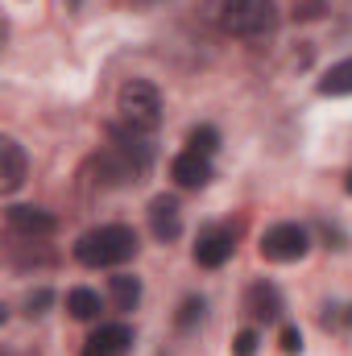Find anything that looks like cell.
<instances>
[{
	"instance_id": "1",
	"label": "cell",
	"mask_w": 352,
	"mask_h": 356,
	"mask_svg": "<svg viewBox=\"0 0 352 356\" xmlns=\"http://www.w3.org/2000/svg\"><path fill=\"white\" fill-rule=\"evenodd\" d=\"M137 232L125 228V224H104V228H91L75 241V261H83L91 269L104 266H125L137 257Z\"/></svg>"
},
{
	"instance_id": "2",
	"label": "cell",
	"mask_w": 352,
	"mask_h": 356,
	"mask_svg": "<svg viewBox=\"0 0 352 356\" xmlns=\"http://www.w3.org/2000/svg\"><path fill=\"white\" fill-rule=\"evenodd\" d=\"M116 112L129 129L137 133H154L162 124V91L154 88L150 79H129L125 88L116 91Z\"/></svg>"
},
{
	"instance_id": "3",
	"label": "cell",
	"mask_w": 352,
	"mask_h": 356,
	"mask_svg": "<svg viewBox=\"0 0 352 356\" xmlns=\"http://www.w3.org/2000/svg\"><path fill=\"white\" fill-rule=\"evenodd\" d=\"M220 25H224V33L253 42V38H265L278 25V8H273V0H224L220 4Z\"/></svg>"
},
{
	"instance_id": "4",
	"label": "cell",
	"mask_w": 352,
	"mask_h": 356,
	"mask_svg": "<svg viewBox=\"0 0 352 356\" xmlns=\"http://www.w3.org/2000/svg\"><path fill=\"white\" fill-rule=\"evenodd\" d=\"M307 249H311V236H307V228H298V224H273L262 236V257L265 261H278V266L298 261Z\"/></svg>"
},
{
	"instance_id": "5",
	"label": "cell",
	"mask_w": 352,
	"mask_h": 356,
	"mask_svg": "<svg viewBox=\"0 0 352 356\" xmlns=\"http://www.w3.org/2000/svg\"><path fill=\"white\" fill-rule=\"evenodd\" d=\"M129 348H133V332L125 323H104L99 332L88 336L83 356H129Z\"/></svg>"
},
{
	"instance_id": "6",
	"label": "cell",
	"mask_w": 352,
	"mask_h": 356,
	"mask_svg": "<svg viewBox=\"0 0 352 356\" xmlns=\"http://www.w3.org/2000/svg\"><path fill=\"white\" fill-rule=\"evenodd\" d=\"M232 232L228 228H207L203 236H199V245H195V266L203 269H220L228 257H232Z\"/></svg>"
},
{
	"instance_id": "7",
	"label": "cell",
	"mask_w": 352,
	"mask_h": 356,
	"mask_svg": "<svg viewBox=\"0 0 352 356\" xmlns=\"http://www.w3.org/2000/svg\"><path fill=\"white\" fill-rule=\"evenodd\" d=\"M245 311H249L257 323L278 319V315H282V294H278V286H273V282H253V286L245 290Z\"/></svg>"
},
{
	"instance_id": "8",
	"label": "cell",
	"mask_w": 352,
	"mask_h": 356,
	"mask_svg": "<svg viewBox=\"0 0 352 356\" xmlns=\"http://www.w3.org/2000/svg\"><path fill=\"white\" fill-rule=\"evenodd\" d=\"M25 170H29L25 149H21L13 137H4V141H0V191H4V195H13V191L25 182Z\"/></svg>"
},
{
	"instance_id": "9",
	"label": "cell",
	"mask_w": 352,
	"mask_h": 356,
	"mask_svg": "<svg viewBox=\"0 0 352 356\" xmlns=\"http://www.w3.org/2000/svg\"><path fill=\"white\" fill-rule=\"evenodd\" d=\"M150 228H154L158 241H175L178 232H182V216H178L175 195H158V199L150 203Z\"/></svg>"
},
{
	"instance_id": "10",
	"label": "cell",
	"mask_w": 352,
	"mask_h": 356,
	"mask_svg": "<svg viewBox=\"0 0 352 356\" xmlns=\"http://www.w3.org/2000/svg\"><path fill=\"white\" fill-rule=\"evenodd\" d=\"M170 178H175L178 186H203V182H211V162H207V154L182 149L175 162H170Z\"/></svg>"
},
{
	"instance_id": "11",
	"label": "cell",
	"mask_w": 352,
	"mask_h": 356,
	"mask_svg": "<svg viewBox=\"0 0 352 356\" xmlns=\"http://www.w3.org/2000/svg\"><path fill=\"white\" fill-rule=\"evenodd\" d=\"M8 228L21 232V236H50V232H54V216L42 211V207L17 203V207H8Z\"/></svg>"
},
{
	"instance_id": "12",
	"label": "cell",
	"mask_w": 352,
	"mask_h": 356,
	"mask_svg": "<svg viewBox=\"0 0 352 356\" xmlns=\"http://www.w3.org/2000/svg\"><path fill=\"white\" fill-rule=\"evenodd\" d=\"M108 294H112L116 311H133V307L141 302V282H137L133 273H116V277L108 282Z\"/></svg>"
},
{
	"instance_id": "13",
	"label": "cell",
	"mask_w": 352,
	"mask_h": 356,
	"mask_svg": "<svg viewBox=\"0 0 352 356\" xmlns=\"http://www.w3.org/2000/svg\"><path fill=\"white\" fill-rule=\"evenodd\" d=\"M315 91H319V95H352V58L336 63V67H328Z\"/></svg>"
},
{
	"instance_id": "14",
	"label": "cell",
	"mask_w": 352,
	"mask_h": 356,
	"mask_svg": "<svg viewBox=\"0 0 352 356\" xmlns=\"http://www.w3.org/2000/svg\"><path fill=\"white\" fill-rule=\"evenodd\" d=\"M67 311H71L75 319H83V323H88V319L99 315V294L88 290V286H75V290L67 294Z\"/></svg>"
},
{
	"instance_id": "15",
	"label": "cell",
	"mask_w": 352,
	"mask_h": 356,
	"mask_svg": "<svg viewBox=\"0 0 352 356\" xmlns=\"http://www.w3.org/2000/svg\"><path fill=\"white\" fill-rule=\"evenodd\" d=\"M216 145H220V133L211 129V124H199V129H191V137H186V149H195V154H216Z\"/></svg>"
},
{
	"instance_id": "16",
	"label": "cell",
	"mask_w": 352,
	"mask_h": 356,
	"mask_svg": "<svg viewBox=\"0 0 352 356\" xmlns=\"http://www.w3.org/2000/svg\"><path fill=\"white\" fill-rule=\"evenodd\" d=\"M203 319V298H182V307H178V315H175V323L186 332V327H195Z\"/></svg>"
},
{
	"instance_id": "17",
	"label": "cell",
	"mask_w": 352,
	"mask_h": 356,
	"mask_svg": "<svg viewBox=\"0 0 352 356\" xmlns=\"http://www.w3.org/2000/svg\"><path fill=\"white\" fill-rule=\"evenodd\" d=\"M253 353H257V332H253V327L237 332V340H232V356H253Z\"/></svg>"
},
{
	"instance_id": "18",
	"label": "cell",
	"mask_w": 352,
	"mask_h": 356,
	"mask_svg": "<svg viewBox=\"0 0 352 356\" xmlns=\"http://www.w3.org/2000/svg\"><path fill=\"white\" fill-rule=\"evenodd\" d=\"M282 353H286V356L303 353V336H298V327H290V323L282 327Z\"/></svg>"
},
{
	"instance_id": "19",
	"label": "cell",
	"mask_w": 352,
	"mask_h": 356,
	"mask_svg": "<svg viewBox=\"0 0 352 356\" xmlns=\"http://www.w3.org/2000/svg\"><path fill=\"white\" fill-rule=\"evenodd\" d=\"M50 298H54L50 290H33V294L25 298V315H42V311L50 307Z\"/></svg>"
},
{
	"instance_id": "20",
	"label": "cell",
	"mask_w": 352,
	"mask_h": 356,
	"mask_svg": "<svg viewBox=\"0 0 352 356\" xmlns=\"http://www.w3.org/2000/svg\"><path fill=\"white\" fill-rule=\"evenodd\" d=\"M344 323L352 327V307H344Z\"/></svg>"
},
{
	"instance_id": "21",
	"label": "cell",
	"mask_w": 352,
	"mask_h": 356,
	"mask_svg": "<svg viewBox=\"0 0 352 356\" xmlns=\"http://www.w3.org/2000/svg\"><path fill=\"white\" fill-rule=\"evenodd\" d=\"M344 191H349V195H352V170H349V178H344Z\"/></svg>"
},
{
	"instance_id": "22",
	"label": "cell",
	"mask_w": 352,
	"mask_h": 356,
	"mask_svg": "<svg viewBox=\"0 0 352 356\" xmlns=\"http://www.w3.org/2000/svg\"><path fill=\"white\" fill-rule=\"evenodd\" d=\"M71 8H79V0H71Z\"/></svg>"
}]
</instances>
